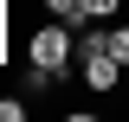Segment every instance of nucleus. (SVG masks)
<instances>
[{"label":"nucleus","instance_id":"f257e3e1","mask_svg":"<svg viewBox=\"0 0 129 122\" xmlns=\"http://www.w3.org/2000/svg\"><path fill=\"white\" fill-rule=\"evenodd\" d=\"M26 51H32V64H45V71H64V64H71V51H78V39H71V19H52V26H39Z\"/></svg>","mask_w":129,"mask_h":122},{"label":"nucleus","instance_id":"f03ea898","mask_svg":"<svg viewBox=\"0 0 129 122\" xmlns=\"http://www.w3.org/2000/svg\"><path fill=\"white\" fill-rule=\"evenodd\" d=\"M78 71H84L90 90H116V84H123V58H110V51H84L78 45Z\"/></svg>","mask_w":129,"mask_h":122},{"label":"nucleus","instance_id":"7ed1b4c3","mask_svg":"<svg viewBox=\"0 0 129 122\" xmlns=\"http://www.w3.org/2000/svg\"><path fill=\"white\" fill-rule=\"evenodd\" d=\"M45 7H52V19H71V26L84 19V0H45Z\"/></svg>","mask_w":129,"mask_h":122},{"label":"nucleus","instance_id":"20e7f679","mask_svg":"<svg viewBox=\"0 0 129 122\" xmlns=\"http://www.w3.org/2000/svg\"><path fill=\"white\" fill-rule=\"evenodd\" d=\"M110 58L129 64V26H110Z\"/></svg>","mask_w":129,"mask_h":122},{"label":"nucleus","instance_id":"39448f33","mask_svg":"<svg viewBox=\"0 0 129 122\" xmlns=\"http://www.w3.org/2000/svg\"><path fill=\"white\" fill-rule=\"evenodd\" d=\"M116 7H123V0H84V19H110Z\"/></svg>","mask_w":129,"mask_h":122},{"label":"nucleus","instance_id":"423d86ee","mask_svg":"<svg viewBox=\"0 0 129 122\" xmlns=\"http://www.w3.org/2000/svg\"><path fill=\"white\" fill-rule=\"evenodd\" d=\"M0 122H26V103L19 96H0Z\"/></svg>","mask_w":129,"mask_h":122},{"label":"nucleus","instance_id":"0eeeda50","mask_svg":"<svg viewBox=\"0 0 129 122\" xmlns=\"http://www.w3.org/2000/svg\"><path fill=\"white\" fill-rule=\"evenodd\" d=\"M123 84H129V64H123Z\"/></svg>","mask_w":129,"mask_h":122}]
</instances>
